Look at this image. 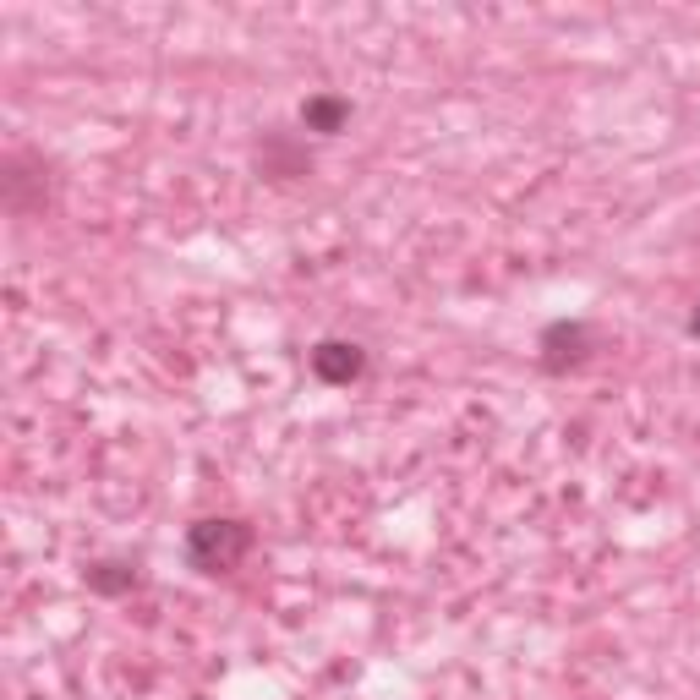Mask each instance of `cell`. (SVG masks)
I'll return each mask as SVG.
<instances>
[{
	"label": "cell",
	"mask_w": 700,
	"mask_h": 700,
	"mask_svg": "<svg viewBox=\"0 0 700 700\" xmlns=\"http://www.w3.org/2000/svg\"><path fill=\"white\" fill-rule=\"evenodd\" d=\"M695 334H700V312H695Z\"/></svg>",
	"instance_id": "obj_1"
}]
</instances>
